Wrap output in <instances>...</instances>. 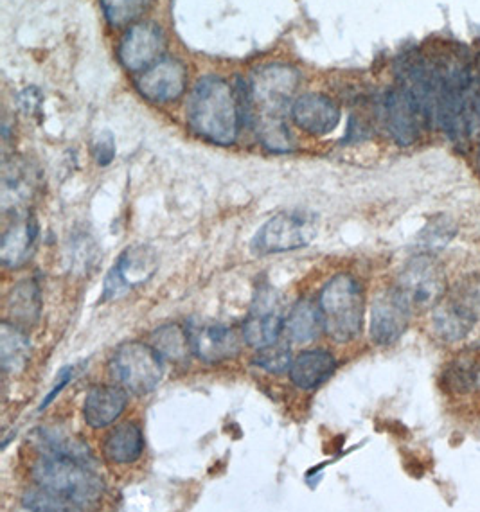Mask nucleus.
Returning <instances> with one entry per match:
<instances>
[{
  "label": "nucleus",
  "instance_id": "f257e3e1",
  "mask_svg": "<svg viewBox=\"0 0 480 512\" xmlns=\"http://www.w3.org/2000/svg\"><path fill=\"white\" fill-rule=\"evenodd\" d=\"M187 121L193 132L218 146H231L240 132L234 89L218 76L196 81L187 101Z\"/></svg>",
  "mask_w": 480,
  "mask_h": 512
},
{
  "label": "nucleus",
  "instance_id": "f03ea898",
  "mask_svg": "<svg viewBox=\"0 0 480 512\" xmlns=\"http://www.w3.org/2000/svg\"><path fill=\"white\" fill-rule=\"evenodd\" d=\"M324 331L338 344L355 340L364 326V290L353 275L338 274L322 288L319 299Z\"/></svg>",
  "mask_w": 480,
  "mask_h": 512
},
{
  "label": "nucleus",
  "instance_id": "7ed1b4c3",
  "mask_svg": "<svg viewBox=\"0 0 480 512\" xmlns=\"http://www.w3.org/2000/svg\"><path fill=\"white\" fill-rule=\"evenodd\" d=\"M33 478L38 486L60 496L76 511L98 504L103 495L101 478L90 466L76 460L42 455L33 466Z\"/></svg>",
  "mask_w": 480,
  "mask_h": 512
},
{
  "label": "nucleus",
  "instance_id": "20e7f679",
  "mask_svg": "<svg viewBox=\"0 0 480 512\" xmlns=\"http://www.w3.org/2000/svg\"><path fill=\"white\" fill-rule=\"evenodd\" d=\"M319 234V220L313 212L288 211L277 214L250 241L254 256L265 257L308 247Z\"/></svg>",
  "mask_w": 480,
  "mask_h": 512
},
{
  "label": "nucleus",
  "instance_id": "39448f33",
  "mask_svg": "<svg viewBox=\"0 0 480 512\" xmlns=\"http://www.w3.org/2000/svg\"><path fill=\"white\" fill-rule=\"evenodd\" d=\"M108 369L121 387L137 396L150 394L157 389L164 374L160 354L152 345L141 342L119 345L114 356L110 358Z\"/></svg>",
  "mask_w": 480,
  "mask_h": 512
},
{
  "label": "nucleus",
  "instance_id": "423d86ee",
  "mask_svg": "<svg viewBox=\"0 0 480 512\" xmlns=\"http://www.w3.org/2000/svg\"><path fill=\"white\" fill-rule=\"evenodd\" d=\"M299 85V72L288 65H267L254 72L250 89L259 119H285L286 108Z\"/></svg>",
  "mask_w": 480,
  "mask_h": 512
},
{
  "label": "nucleus",
  "instance_id": "0eeeda50",
  "mask_svg": "<svg viewBox=\"0 0 480 512\" xmlns=\"http://www.w3.org/2000/svg\"><path fill=\"white\" fill-rule=\"evenodd\" d=\"M480 315V283L464 284L434 308V329L446 342L463 340Z\"/></svg>",
  "mask_w": 480,
  "mask_h": 512
},
{
  "label": "nucleus",
  "instance_id": "6e6552de",
  "mask_svg": "<svg viewBox=\"0 0 480 512\" xmlns=\"http://www.w3.org/2000/svg\"><path fill=\"white\" fill-rule=\"evenodd\" d=\"M396 288L409 302L412 311L436 308L437 302L445 297V272L430 256L414 257L403 268Z\"/></svg>",
  "mask_w": 480,
  "mask_h": 512
},
{
  "label": "nucleus",
  "instance_id": "1a4fd4ad",
  "mask_svg": "<svg viewBox=\"0 0 480 512\" xmlns=\"http://www.w3.org/2000/svg\"><path fill=\"white\" fill-rule=\"evenodd\" d=\"M159 266V257L150 245L126 248L116 265L110 268L101 302H112L152 279Z\"/></svg>",
  "mask_w": 480,
  "mask_h": 512
},
{
  "label": "nucleus",
  "instance_id": "9d476101",
  "mask_svg": "<svg viewBox=\"0 0 480 512\" xmlns=\"http://www.w3.org/2000/svg\"><path fill=\"white\" fill-rule=\"evenodd\" d=\"M285 322L279 293L270 286H263L256 293L249 317L243 324L245 342L254 349L276 344L281 333L285 331Z\"/></svg>",
  "mask_w": 480,
  "mask_h": 512
},
{
  "label": "nucleus",
  "instance_id": "9b49d317",
  "mask_svg": "<svg viewBox=\"0 0 480 512\" xmlns=\"http://www.w3.org/2000/svg\"><path fill=\"white\" fill-rule=\"evenodd\" d=\"M412 308L398 288L380 293L371 308V338L376 345H392L405 335Z\"/></svg>",
  "mask_w": 480,
  "mask_h": 512
},
{
  "label": "nucleus",
  "instance_id": "f8f14e48",
  "mask_svg": "<svg viewBox=\"0 0 480 512\" xmlns=\"http://www.w3.org/2000/svg\"><path fill=\"white\" fill-rule=\"evenodd\" d=\"M135 85L141 96L152 103L177 101L186 92V65L177 58H164L141 72Z\"/></svg>",
  "mask_w": 480,
  "mask_h": 512
},
{
  "label": "nucleus",
  "instance_id": "ddd939ff",
  "mask_svg": "<svg viewBox=\"0 0 480 512\" xmlns=\"http://www.w3.org/2000/svg\"><path fill=\"white\" fill-rule=\"evenodd\" d=\"M193 353L205 363L234 360L241 353L245 336L225 324H200L189 329Z\"/></svg>",
  "mask_w": 480,
  "mask_h": 512
},
{
  "label": "nucleus",
  "instance_id": "4468645a",
  "mask_svg": "<svg viewBox=\"0 0 480 512\" xmlns=\"http://www.w3.org/2000/svg\"><path fill=\"white\" fill-rule=\"evenodd\" d=\"M164 49V36L155 24H135L128 29L121 47L119 60L126 71L143 72L159 62Z\"/></svg>",
  "mask_w": 480,
  "mask_h": 512
},
{
  "label": "nucleus",
  "instance_id": "2eb2a0df",
  "mask_svg": "<svg viewBox=\"0 0 480 512\" xmlns=\"http://www.w3.org/2000/svg\"><path fill=\"white\" fill-rule=\"evenodd\" d=\"M383 115L387 130L400 146H412L418 141L419 124L423 117L419 114L416 103L410 98L409 92L403 87H396L387 92L383 101Z\"/></svg>",
  "mask_w": 480,
  "mask_h": 512
},
{
  "label": "nucleus",
  "instance_id": "dca6fc26",
  "mask_svg": "<svg viewBox=\"0 0 480 512\" xmlns=\"http://www.w3.org/2000/svg\"><path fill=\"white\" fill-rule=\"evenodd\" d=\"M294 123L310 135H328L340 123V110L335 101L320 94H304L290 108Z\"/></svg>",
  "mask_w": 480,
  "mask_h": 512
},
{
  "label": "nucleus",
  "instance_id": "f3484780",
  "mask_svg": "<svg viewBox=\"0 0 480 512\" xmlns=\"http://www.w3.org/2000/svg\"><path fill=\"white\" fill-rule=\"evenodd\" d=\"M128 405L125 387L117 385H98L90 389L83 403V419L90 428H107L116 423Z\"/></svg>",
  "mask_w": 480,
  "mask_h": 512
},
{
  "label": "nucleus",
  "instance_id": "a211bd4d",
  "mask_svg": "<svg viewBox=\"0 0 480 512\" xmlns=\"http://www.w3.org/2000/svg\"><path fill=\"white\" fill-rule=\"evenodd\" d=\"M337 371V360L328 351H306L301 353L290 367V380L303 390L319 389Z\"/></svg>",
  "mask_w": 480,
  "mask_h": 512
},
{
  "label": "nucleus",
  "instance_id": "6ab92c4d",
  "mask_svg": "<svg viewBox=\"0 0 480 512\" xmlns=\"http://www.w3.org/2000/svg\"><path fill=\"white\" fill-rule=\"evenodd\" d=\"M38 223L33 216L15 221L2 236L0 259L9 268H17L26 263L35 250L38 239Z\"/></svg>",
  "mask_w": 480,
  "mask_h": 512
},
{
  "label": "nucleus",
  "instance_id": "aec40b11",
  "mask_svg": "<svg viewBox=\"0 0 480 512\" xmlns=\"http://www.w3.org/2000/svg\"><path fill=\"white\" fill-rule=\"evenodd\" d=\"M33 439L42 455L76 460L87 466L94 464V455L90 451L89 444H85L71 433L63 432L60 428H40L36 430Z\"/></svg>",
  "mask_w": 480,
  "mask_h": 512
},
{
  "label": "nucleus",
  "instance_id": "412c9836",
  "mask_svg": "<svg viewBox=\"0 0 480 512\" xmlns=\"http://www.w3.org/2000/svg\"><path fill=\"white\" fill-rule=\"evenodd\" d=\"M8 315L22 329L35 326L42 315V290L35 279H24L11 288L8 295Z\"/></svg>",
  "mask_w": 480,
  "mask_h": 512
},
{
  "label": "nucleus",
  "instance_id": "4be33fe9",
  "mask_svg": "<svg viewBox=\"0 0 480 512\" xmlns=\"http://www.w3.org/2000/svg\"><path fill=\"white\" fill-rule=\"evenodd\" d=\"M143 451V432L135 423L119 424L103 442V455L112 464H132L141 459Z\"/></svg>",
  "mask_w": 480,
  "mask_h": 512
},
{
  "label": "nucleus",
  "instance_id": "5701e85b",
  "mask_svg": "<svg viewBox=\"0 0 480 512\" xmlns=\"http://www.w3.org/2000/svg\"><path fill=\"white\" fill-rule=\"evenodd\" d=\"M35 175L24 162H11L4 166L2 173V207L8 209H20L26 205L35 195Z\"/></svg>",
  "mask_w": 480,
  "mask_h": 512
},
{
  "label": "nucleus",
  "instance_id": "b1692460",
  "mask_svg": "<svg viewBox=\"0 0 480 512\" xmlns=\"http://www.w3.org/2000/svg\"><path fill=\"white\" fill-rule=\"evenodd\" d=\"M320 331H324V320L319 304L310 299L297 302L285 322L288 340L294 344H310L319 338Z\"/></svg>",
  "mask_w": 480,
  "mask_h": 512
},
{
  "label": "nucleus",
  "instance_id": "393cba45",
  "mask_svg": "<svg viewBox=\"0 0 480 512\" xmlns=\"http://www.w3.org/2000/svg\"><path fill=\"white\" fill-rule=\"evenodd\" d=\"M31 358V342L22 327L2 322L0 326V365L6 374H18L26 369Z\"/></svg>",
  "mask_w": 480,
  "mask_h": 512
},
{
  "label": "nucleus",
  "instance_id": "a878e982",
  "mask_svg": "<svg viewBox=\"0 0 480 512\" xmlns=\"http://www.w3.org/2000/svg\"><path fill=\"white\" fill-rule=\"evenodd\" d=\"M152 344L153 349L160 354V358H166L169 362H186L189 354L193 353L189 331L177 324H168L155 329Z\"/></svg>",
  "mask_w": 480,
  "mask_h": 512
},
{
  "label": "nucleus",
  "instance_id": "bb28decb",
  "mask_svg": "<svg viewBox=\"0 0 480 512\" xmlns=\"http://www.w3.org/2000/svg\"><path fill=\"white\" fill-rule=\"evenodd\" d=\"M446 387L452 392L466 394L477 389L480 383V363L475 362V358L463 356L457 358L445 374Z\"/></svg>",
  "mask_w": 480,
  "mask_h": 512
},
{
  "label": "nucleus",
  "instance_id": "cd10ccee",
  "mask_svg": "<svg viewBox=\"0 0 480 512\" xmlns=\"http://www.w3.org/2000/svg\"><path fill=\"white\" fill-rule=\"evenodd\" d=\"M152 0H101L108 24L112 27L130 26L150 8Z\"/></svg>",
  "mask_w": 480,
  "mask_h": 512
},
{
  "label": "nucleus",
  "instance_id": "c85d7f7f",
  "mask_svg": "<svg viewBox=\"0 0 480 512\" xmlns=\"http://www.w3.org/2000/svg\"><path fill=\"white\" fill-rule=\"evenodd\" d=\"M22 507L29 509V511L38 512L76 511L69 502H65L63 498L54 495L42 486L27 489L24 496H22Z\"/></svg>",
  "mask_w": 480,
  "mask_h": 512
},
{
  "label": "nucleus",
  "instance_id": "c756f323",
  "mask_svg": "<svg viewBox=\"0 0 480 512\" xmlns=\"http://www.w3.org/2000/svg\"><path fill=\"white\" fill-rule=\"evenodd\" d=\"M292 351L285 344H272L259 349V353L254 356V365H258L263 371L272 372V374H283L292 367Z\"/></svg>",
  "mask_w": 480,
  "mask_h": 512
},
{
  "label": "nucleus",
  "instance_id": "7c9ffc66",
  "mask_svg": "<svg viewBox=\"0 0 480 512\" xmlns=\"http://www.w3.org/2000/svg\"><path fill=\"white\" fill-rule=\"evenodd\" d=\"M454 234L455 229L450 221L437 220L423 230L419 239H421L423 247L428 248V250H437V248L445 247L446 243L454 238Z\"/></svg>",
  "mask_w": 480,
  "mask_h": 512
},
{
  "label": "nucleus",
  "instance_id": "2f4dec72",
  "mask_svg": "<svg viewBox=\"0 0 480 512\" xmlns=\"http://www.w3.org/2000/svg\"><path fill=\"white\" fill-rule=\"evenodd\" d=\"M92 153L94 159L98 162L99 166H108L114 157H116V139L110 132L99 133L92 146Z\"/></svg>",
  "mask_w": 480,
  "mask_h": 512
},
{
  "label": "nucleus",
  "instance_id": "473e14b6",
  "mask_svg": "<svg viewBox=\"0 0 480 512\" xmlns=\"http://www.w3.org/2000/svg\"><path fill=\"white\" fill-rule=\"evenodd\" d=\"M74 376H76V365L63 367L62 371L58 372V378L54 381V385L51 387V390H49V394L45 396L42 405L38 407V412H44L45 408L51 407V403H53L54 399L62 394L63 389L74 380Z\"/></svg>",
  "mask_w": 480,
  "mask_h": 512
},
{
  "label": "nucleus",
  "instance_id": "72a5a7b5",
  "mask_svg": "<svg viewBox=\"0 0 480 512\" xmlns=\"http://www.w3.org/2000/svg\"><path fill=\"white\" fill-rule=\"evenodd\" d=\"M42 101H44V96H42V92L35 89V87H29V89L24 90V92L20 94V106H22V110H24L27 115L38 114L40 108H42Z\"/></svg>",
  "mask_w": 480,
  "mask_h": 512
},
{
  "label": "nucleus",
  "instance_id": "f704fd0d",
  "mask_svg": "<svg viewBox=\"0 0 480 512\" xmlns=\"http://www.w3.org/2000/svg\"><path fill=\"white\" fill-rule=\"evenodd\" d=\"M479 166H480V144H479Z\"/></svg>",
  "mask_w": 480,
  "mask_h": 512
}]
</instances>
